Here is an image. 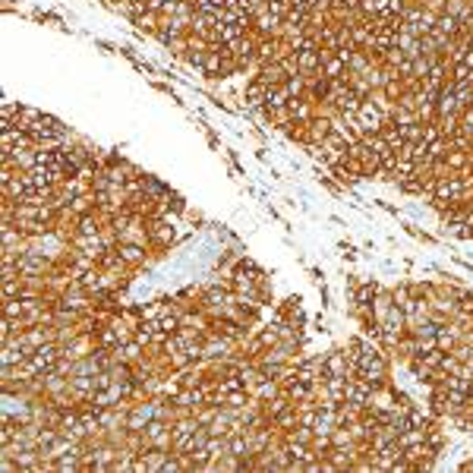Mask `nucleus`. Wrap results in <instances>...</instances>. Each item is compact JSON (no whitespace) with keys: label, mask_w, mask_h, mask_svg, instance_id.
Returning <instances> with one entry per match:
<instances>
[{"label":"nucleus","mask_w":473,"mask_h":473,"mask_svg":"<svg viewBox=\"0 0 473 473\" xmlns=\"http://www.w3.org/2000/svg\"><path fill=\"white\" fill-rule=\"evenodd\" d=\"M344 404H347V407H354V410H360V413H366V410H369V404H373V385L363 382V378H356V376H351V378H347Z\"/></svg>","instance_id":"obj_5"},{"label":"nucleus","mask_w":473,"mask_h":473,"mask_svg":"<svg viewBox=\"0 0 473 473\" xmlns=\"http://www.w3.org/2000/svg\"><path fill=\"white\" fill-rule=\"evenodd\" d=\"M177 237H180V221H177V215L161 212L158 218H152V221H149V240H152V243L171 246Z\"/></svg>","instance_id":"obj_3"},{"label":"nucleus","mask_w":473,"mask_h":473,"mask_svg":"<svg viewBox=\"0 0 473 473\" xmlns=\"http://www.w3.org/2000/svg\"><path fill=\"white\" fill-rule=\"evenodd\" d=\"M16 268H19V275H23L26 281H32V278H38V275H45L48 259L38 256L35 250H23V253H19V259H16Z\"/></svg>","instance_id":"obj_8"},{"label":"nucleus","mask_w":473,"mask_h":473,"mask_svg":"<svg viewBox=\"0 0 473 473\" xmlns=\"http://www.w3.org/2000/svg\"><path fill=\"white\" fill-rule=\"evenodd\" d=\"M265 95H268V85L256 76L250 85H246V105H250V107H265Z\"/></svg>","instance_id":"obj_12"},{"label":"nucleus","mask_w":473,"mask_h":473,"mask_svg":"<svg viewBox=\"0 0 473 473\" xmlns=\"http://www.w3.org/2000/svg\"><path fill=\"white\" fill-rule=\"evenodd\" d=\"M230 347H234V341H228L224 334H208L206 338V360H228Z\"/></svg>","instance_id":"obj_10"},{"label":"nucleus","mask_w":473,"mask_h":473,"mask_svg":"<svg viewBox=\"0 0 473 473\" xmlns=\"http://www.w3.org/2000/svg\"><path fill=\"white\" fill-rule=\"evenodd\" d=\"M351 123L360 129V136H363V133H382V127H385V123H391V120L385 117L382 107H378L376 101L366 95V98L360 101V111H356V117Z\"/></svg>","instance_id":"obj_2"},{"label":"nucleus","mask_w":473,"mask_h":473,"mask_svg":"<svg viewBox=\"0 0 473 473\" xmlns=\"http://www.w3.org/2000/svg\"><path fill=\"white\" fill-rule=\"evenodd\" d=\"M164 417H167L164 401L136 404V407H133V413H129V420H127V429H129V432H142V429L149 426L152 420H164Z\"/></svg>","instance_id":"obj_4"},{"label":"nucleus","mask_w":473,"mask_h":473,"mask_svg":"<svg viewBox=\"0 0 473 473\" xmlns=\"http://www.w3.org/2000/svg\"><path fill=\"white\" fill-rule=\"evenodd\" d=\"M76 234H101V221L95 212H85L76 218Z\"/></svg>","instance_id":"obj_14"},{"label":"nucleus","mask_w":473,"mask_h":473,"mask_svg":"<svg viewBox=\"0 0 473 473\" xmlns=\"http://www.w3.org/2000/svg\"><path fill=\"white\" fill-rule=\"evenodd\" d=\"M461 111H464V105L457 101L455 89L445 83V85H442V92L435 95V117H445V114H461Z\"/></svg>","instance_id":"obj_9"},{"label":"nucleus","mask_w":473,"mask_h":473,"mask_svg":"<svg viewBox=\"0 0 473 473\" xmlns=\"http://www.w3.org/2000/svg\"><path fill=\"white\" fill-rule=\"evenodd\" d=\"M354 366L347 360V351H331L322 356V378H351Z\"/></svg>","instance_id":"obj_7"},{"label":"nucleus","mask_w":473,"mask_h":473,"mask_svg":"<svg viewBox=\"0 0 473 473\" xmlns=\"http://www.w3.org/2000/svg\"><path fill=\"white\" fill-rule=\"evenodd\" d=\"M139 435H142V448H171L174 445L171 423H164V420H152Z\"/></svg>","instance_id":"obj_6"},{"label":"nucleus","mask_w":473,"mask_h":473,"mask_svg":"<svg viewBox=\"0 0 473 473\" xmlns=\"http://www.w3.org/2000/svg\"><path fill=\"white\" fill-rule=\"evenodd\" d=\"M60 360H63V351H60V347H57L54 341H45L41 347H35V351L28 354L26 366H28V373H32L35 378H41V376L54 373V369L60 366Z\"/></svg>","instance_id":"obj_1"},{"label":"nucleus","mask_w":473,"mask_h":473,"mask_svg":"<svg viewBox=\"0 0 473 473\" xmlns=\"http://www.w3.org/2000/svg\"><path fill=\"white\" fill-rule=\"evenodd\" d=\"M161 23H164V19H161V13H155V10H149V6H145V10L139 13V16H136V19H133V26H136V28H139V32H149V35H155V32H158V28H161Z\"/></svg>","instance_id":"obj_11"},{"label":"nucleus","mask_w":473,"mask_h":473,"mask_svg":"<svg viewBox=\"0 0 473 473\" xmlns=\"http://www.w3.org/2000/svg\"><path fill=\"white\" fill-rule=\"evenodd\" d=\"M177 4L180 0H145V6L155 10V13H161V16H171V13L177 10Z\"/></svg>","instance_id":"obj_16"},{"label":"nucleus","mask_w":473,"mask_h":473,"mask_svg":"<svg viewBox=\"0 0 473 473\" xmlns=\"http://www.w3.org/2000/svg\"><path fill=\"white\" fill-rule=\"evenodd\" d=\"M117 253H120L123 265H139V262L145 259V246L142 243H120Z\"/></svg>","instance_id":"obj_13"},{"label":"nucleus","mask_w":473,"mask_h":473,"mask_svg":"<svg viewBox=\"0 0 473 473\" xmlns=\"http://www.w3.org/2000/svg\"><path fill=\"white\" fill-rule=\"evenodd\" d=\"M376 297H378V284H376V281H363V284H360V290H356V297H354V300L360 303L363 309H366L369 303L376 300Z\"/></svg>","instance_id":"obj_15"}]
</instances>
